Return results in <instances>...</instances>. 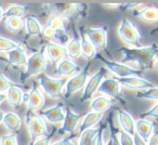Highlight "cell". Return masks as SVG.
<instances>
[{
    "mask_svg": "<svg viewBox=\"0 0 158 145\" xmlns=\"http://www.w3.org/2000/svg\"><path fill=\"white\" fill-rule=\"evenodd\" d=\"M119 52L123 54L121 63L127 65L131 64L133 68L143 72L152 69L155 66L156 56L158 55V44H152L139 48L123 47L119 49Z\"/></svg>",
    "mask_w": 158,
    "mask_h": 145,
    "instance_id": "6da1fadb",
    "label": "cell"
},
{
    "mask_svg": "<svg viewBox=\"0 0 158 145\" xmlns=\"http://www.w3.org/2000/svg\"><path fill=\"white\" fill-rule=\"evenodd\" d=\"M48 67V59L46 55L44 47L33 53L28 56L27 63L25 65V70L22 74V80H26L33 76L40 75Z\"/></svg>",
    "mask_w": 158,
    "mask_h": 145,
    "instance_id": "7a4b0ae2",
    "label": "cell"
},
{
    "mask_svg": "<svg viewBox=\"0 0 158 145\" xmlns=\"http://www.w3.org/2000/svg\"><path fill=\"white\" fill-rule=\"evenodd\" d=\"M66 82H67L66 78H54L46 74H41L39 77L40 88L51 99H60L63 97Z\"/></svg>",
    "mask_w": 158,
    "mask_h": 145,
    "instance_id": "3957f363",
    "label": "cell"
},
{
    "mask_svg": "<svg viewBox=\"0 0 158 145\" xmlns=\"http://www.w3.org/2000/svg\"><path fill=\"white\" fill-rule=\"evenodd\" d=\"M118 35L120 37V39L123 40L125 44L132 46V48H139L141 44V36L139 29L136 28V26L131 23L127 19H123L118 26Z\"/></svg>",
    "mask_w": 158,
    "mask_h": 145,
    "instance_id": "277c9868",
    "label": "cell"
},
{
    "mask_svg": "<svg viewBox=\"0 0 158 145\" xmlns=\"http://www.w3.org/2000/svg\"><path fill=\"white\" fill-rule=\"evenodd\" d=\"M101 62L103 63L104 67L110 70L112 74H114L118 78L131 77V76H142V72L133 68L132 66L123 64L121 62H117L114 60H107L102 55H98Z\"/></svg>",
    "mask_w": 158,
    "mask_h": 145,
    "instance_id": "5b68a950",
    "label": "cell"
},
{
    "mask_svg": "<svg viewBox=\"0 0 158 145\" xmlns=\"http://www.w3.org/2000/svg\"><path fill=\"white\" fill-rule=\"evenodd\" d=\"M25 123L28 129V133L31 141H36L41 136H46L48 133V128H47L46 121L40 116L39 114L35 112H28L26 115Z\"/></svg>",
    "mask_w": 158,
    "mask_h": 145,
    "instance_id": "8992f818",
    "label": "cell"
},
{
    "mask_svg": "<svg viewBox=\"0 0 158 145\" xmlns=\"http://www.w3.org/2000/svg\"><path fill=\"white\" fill-rule=\"evenodd\" d=\"M88 78H89V66H87L86 68L81 69V72L76 74L75 76L68 78L63 91L64 99H68L74 93L78 92L80 90H84Z\"/></svg>",
    "mask_w": 158,
    "mask_h": 145,
    "instance_id": "52a82bcc",
    "label": "cell"
},
{
    "mask_svg": "<svg viewBox=\"0 0 158 145\" xmlns=\"http://www.w3.org/2000/svg\"><path fill=\"white\" fill-rule=\"evenodd\" d=\"M104 76H105V67H100L92 76H90L88 78L86 86L84 88V91H82L80 101L87 102L89 100L93 99V95L99 91L100 86H101L102 81L104 80Z\"/></svg>",
    "mask_w": 158,
    "mask_h": 145,
    "instance_id": "ba28073f",
    "label": "cell"
},
{
    "mask_svg": "<svg viewBox=\"0 0 158 145\" xmlns=\"http://www.w3.org/2000/svg\"><path fill=\"white\" fill-rule=\"evenodd\" d=\"M85 35L93 44L95 49L106 50L108 44V28L107 26L89 27L85 29Z\"/></svg>",
    "mask_w": 158,
    "mask_h": 145,
    "instance_id": "9c48e42d",
    "label": "cell"
},
{
    "mask_svg": "<svg viewBox=\"0 0 158 145\" xmlns=\"http://www.w3.org/2000/svg\"><path fill=\"white\" fill-rule=\"evenodd\" d=\"M99 93L117 101L123 102L121 97V85L118 78H104L99 88Z\"/></svg>",
    "mask_w": 158,
    "mask_h": 145,
    "instance_id": "30bf717a",
    "label": "cell"
},
{
    "mask_svg": "<svg viewBox=\"0 0 158 145\" xmlns=\"http://www.w3.org/2000/svg\"><path fill=\"white\" fill-rule=\"evenodd\" d=\"M39 115L48 122L52 123V125H59V123H63L64 119H65L66 110H64V106L62 104H56V105L51 106L46 110H42L39 113Z\"/></svg>",
    "mask_w": 158,
    "mask_h": 145,
    "instance_id": "8fae6325",
    "label": "cell"
},
{
    "mask_svg": "<svg viewBox=\"0 0 158 145\" xmlns=\"http://www.w3.org/2000/svg\"><path fill=\"white\" fill-rule=\"evenodd\" d=\"M118 80L120 82L121 87H125V88L130 89V90L143 91L155 87L153 82L143 78L142 76H131V77L118 78Z\"/></svg>",
    "mask_w": 158,
    "mask_h": 145,
    "instance_id": "7c38bea8",
    "label": "cell"
},
{
    "mask_svg": "<svg viewBox=\"0 0 158 145\" xmlns=\"http://www.w3.org/2000/svg\"><path fill=\"white\" fill-rule=\"evenodd\" d=\"M56 74L61 76L62 78H67L73 77L76 74L81 72V67L77 65L74 61L70 59H63L56 64V69H55Z\"/></svg>",
    "mask_w": 158,
    "mask_h": 145,
    "instance_id": "4fadbf2b",
    "label": "cell"
},
{
    "mask_svg": "<svg viewBox=\"0 0 158 145\" xmlns=\"http://www.w3.org/2000/svg\"><path fill=\"white\" fill-rule=\"evenodd\" d=\"M44 50H46L47 59L50 60L52 63H59L64 59L65 55H67L66 47L56 42H48L44 46Z\"/></svg>",
    "mask_w": 158,
    "mask_h": 145,
    "instance_id": "5bb4252c",
    "label": "cell"
},
{
    "mask_svg": "<svg viewBox=\"0 0 158 145\" xmlns=\"http://www.w3.org/2000/svg\"><path fill=\"white\" fill-rule=\"evenodd\" d=\"M84 117V115L80 114V113L73 112L70 108L66 110V115L65 119H64L63 123H62L61 127V133H73L74 130L76 129L78 122L81 121V118Z\"/></svg>",
    "mask_w": 158,
    "mask_h": 145,
    "instance_id": "9a60e30c",
    "label": "cell"
},
{
    "mask_svg": "<svg viewBox=\"0 0 158 145\" xmlns=\"http://www.w3.org/2000/svg\"><path fill=\"white\" fill-rule=\"evenodd\" d=\"M44 103H46V99L42 91H40L39 87L34 86L28 92V101H27L28 112H36L41 110Z\"/></svg>",
    "mask_w": 158,
    "mask_h": 145,
    "instance_id": "2e32d148",
    "label": "cell"
},
{
    "mask_svg": "<svg viewBox=\"0 0 158 145\" xmlns=\"http://www.w3.org/2000/svg\"><path fill=\"white\" fill-rule=\"evenodd\" d=\"M117 118L121 130L130 135L135 134V119L132 117L131 114L123 110H117Z\"/></svg>",
    "mask_w": 158,
    "mask_h": 145,
    "instance_id": "e0dca14e",
    "label": "cell"
},
{
    "mask_svg": "<svg viewBox=\"0 0 158 145\" xmlns=\"http://www.w3.org/2000/svg\"><path fill=\"white\" fill-rule=\"evenodd\" d=\"M155 128V123L153 121L148 120V119H138L135 121V133L140 136L141 139H143L144 141H148V139L151 138V135L153 134V132Z\"/></svg>",
    "mask_w": 158,
    "mask_h": 145,
    "instance_id": "ac0fdd59",
    "label": "cell"
},
{
    "mask_svg": "<svg viewBox=\"0 0 158 145\" xmlns=\"http://www.w3.org/2000/svg\"><path fill=\"white\" fill-rule=\"evenodd\" d=\"M7 95V101L12 107L19 108L23 104V97H24V92L23 90L16 85H13L11 88L6 93Z\"/></svg>",
    "mask_w": 158,
    "mask_h": 145,
    "instance_id": "d6986e66",
    "label": "cell"
},
{
    "mask_svg": "<svg viewBox=\"0 0 158 145\" xmlns=\"http://www.w3.org/2000/svg\"><path fill=\"white\" fill-rule=\"evenodd\" d=\"M7 60L10 64L14 66H23L26 65L28 56L23 48H16L7 53Z\"/></svg>",
    "mask_w": 158,
    "mask_h": 145,
    "instance_id": "ffe728a7",
    "label": "cell"
},
{
    "mask_svg": "<svg viewBox=\"0 0 158 145\" xmlns=\"http://www.w3.org/2000/svg\"><path fill=\"white\" fill-rule=\"evenodd\" d=\"M112 105H113V100L105 97V95H100V97H93L90 102L91 110L92 112L101 113V114L106 112Z\"/></svg>",
    "mask_w": 158,
    "mask_h": 145,
    "instance_id": "44dd1931",
    "label": "cell"
},
{
    "mask_svg": "<svg viewBox=\"0 0 158 145\" xmlns=\"http://www.w3.org/2000/svg\"><path fill=\"white\" fill-rule=\"evenodd\" d=\"M103 114L101 113H97V112H89L88 114H86L84 116V118L80 121V126H79V130L80 132L85 131L87 129H90V128H94L95 125L101 121Z\"/></svg>",
    "mask_w": 158,
    "mask_h": 145,
    "instance_id": "7402d4cb",
    "label": "cell"
},
{
    "mask_svg": "<svg viewBox=\"0 0 158 145\" xmlns=\"http://www.w3.org/2000/svg\"><path fill=\"white\" fill-rule=\"evenodd\" d=\"M3 125L8 130L12 132H19L22 128V119L16 113L8 112L6 113L5 118H3Z\"/></svg>",
    "mask_w": 158,
    "mask_h": 145,
    "instance_id": "603a6c76",
    "label": "cell"
},
{
    "mask_svg": "<svg viewBox=\"0 0 158 145\" xmlns=\"http://www.w3.org/2000/svg\"><path fill=\"white\" fill-rule=\"evenodd\" d=\"M134 15L140 18L141 20L146 21V22H158V8L153 7V6H146V7H143L142 9L134 12Z\"/></svg>",
    "mask_w": 158,
    "mask_h": 145,
    "instance_id": "cb8c5ba5",
    "label": "cell"
},
{
    "mask_svg": "<svg viewBox=\"0 0 158 145\" xmlns=\"http://www.w3.org/2000/svg\"><path fill=\"white\" fill-rule=\"evenodd\" d=\"M80 44H81V52L82 55L88 61H91L94 56H97V49L93 47V44L88 40V38L85 35V29L80 27Z\"/></svg>",
    "mask_w": 158,
    "mask_h": 145,
    "instance_id": "d4e9b609",
    "label": "cell"
},
{
    "mask_svg": "<svg viewBox=\"0 0 158 145\" xmlns=\"http://www.w3.org/2000/svg\"><path fill=\"white\" fill-rule=\"evenodd\" d=\"M66 52L70 60H77L82 55L81 52V44L80 38L74 37L69 40V42L66 46Z\"/></svg>",
    "mask_w": 158,
    "mask_h": 145,
    "instance_id": "484cf974",
    "label": "cell"
},
{
    "mask_svg": "<svg viewBox=\"0 0 158 145\" xmlns=\"http://www.w3.org/2000/svg\"><path fill=\"white\" fill-rule=\"evenodd\" d=\"M25 29L28 36H38L42 33V26L35 16H28L25 20Z\"/></svg>",
    "mask_w": 158,
    "mask_h": 145,
    "instance_id": "4316f807",
    "label": "cell"
},
{
    "mask_svg": "<svg viewBox=\"0 0 158 145\" xmlns=\"http://www.w3.org/2000/svg\"><path fill=\"white\" fill-rule=\"evenodd\" d=\"M27 8L25 6L22 5H12L10 6L8 9L5 10V18L10 19V18H21L26 14Z\"/></svg>",
    "mask_w": 158,
    "mask_h": 145,
    "instance_id": "83f0119b",
    "label": "cell"
},
{
    "mask_svg": "<svg viewBox=\"0 0 158 145\" xmlns=\"http://www.w3.org/2000/svg\"><path fill=\"white\" fill-rule=\"evenodd\" d=\"M100 132V129L99 128H90V129H87L85 131H82L79 135V139H78V145H86L88 144L90 141H92L95 136L99 134Z\"/></svg>",
    "mask_w": 158,
    "mask_h": 145,
    "instance_id": "f1b7e54d",
    "label": "cell"
},
{
    "mask_svg": "<svg viewBox=\"0 0 158 145\" xmlns=\"http://www.w3.org/2000/svg\"><path fill=\"white\" fill-rule=\"evenodd\" d=\"M6 26L11 33L18 34L25 27V22L21 18H10L6 21Z\"/></svg>",
    "mask_w": 158,
    "mask_h": 145,
    "instance_id": "f546056e",
    "label": "cell"
},
{
    "mask_svg": "<svg viewBox=\"0 0 158 145\" xmlns=\"http://www.w3.org/2000/svg\"><path fill=\"white\" fill-rule=\"evenodd\" d=\"M136 99L139 100H149V101H157L158 102V87H153L151 89L136 92Z\"/></svg>",
    "mask_w": 158,
    "mask_h": 145,
    "instance_id": "4dcf8cb0",
    "label": "cell"
},
{
    "mask_svg": "<svg viewBox=\"0 0 158 145\" xmlns=\"http://www.w3.org/2000/svg\"><path fill=\"white\" fill-rule=\"evenodd\" d=\"M22 44L15 42L13 40L9 39V38H6L0 36V52H9V51L13 50L16 48H22Z\"/></svg>",
    "mask_w": 158,
    "mask_h": 145,
    "instance_id": "1f68e13d",
    "label": "cell"
},
{
    "mask_svg": "<svg viewBox=\"0 0 158 145\" xmlns=\"http://www.w3.org/2000/svg\"><path fill=\"white\" fill-rule=\"evenodd\" d=\"M13 82L2 74V72H0V93H2V94H6L8 92L10 88L13 86Z\"/></svg>",
    "mask_w": 158,
    "mask_h": 145,
    "instance_id": "d6a6232c",
    "label": "cell"
},
{
    "mask_svg": "<svg viewBox=\"0 0 158 145\" xmlns=\"http://www.w3.org/2000/svg\"><path fill=\"white\" fill-rule=\"evenodd\" d=\"M0 145H19L18 138L14 133L3 134L0 138Z\"/></svg>",
    "mask_w": 158,
    "mask_h": 145,
    "instance_id": "836d02e7",
    "label": "cell"
},
{
    "mask_svg": "<svg viewBox=\"0 0 158 145\" xmlns=\"http://www.w3.org/2000/svg\"><path fill=\"white\" fill-rule=\"evenodd\" d=\"M50 27H52L54 31H61V29H64L65 27H64V22L63 20H62L60 16L55 15V16H52V18L49 19L48 21V24Z\"/></svg>",
    "mask_w": 158,
    "mask_h": 145,
    "instance_id": "e575fe53",
    "label": "cell"
},
{
    "mask_svg": "<svg viewBox=\"0 0 158 145\" xmlns=\"http://www.w3.org/2000/svg\"><path fill=\"white\" fill-rule=\"evenodd\" d=\"M117 135H118L120 145H134L133 135H130V134L126 133L123 130L117 132Z\"/></svg>",
    "mask_w": 158,
    "mask_h": 145,
    "instance_id": "d590c367",
    "label": "cell"
},
{
    "mask_svg": "<svg viewBox=\"0 0 158 145\" xmlns=\"http://www.w3.org/2000/svg\"><path fill=\"white\" fill-rule=\"evenodd\" d=\"M140 118L142 119H148V118H158V102L154 106H152L148 110L141 114Z\"/></svg>",
    "mask_w": 158,
    "mask_h": 145,
    "instance_id": "8d00e7d4",
    "label": "cell"
},
{
    "mask_svg": "<svg viewBox=\"0 0 158 145\" xmlns=\"http://www.w3.org/2000/svg\"><path fill=\"white\" fill-rule=\"evenodd\" d=\"M55 39H57L60 41V44H62V46H64V44H66L67 46V44L69 42V37H68L67 33H66V29H61V31H57L56 34H55Z\"/></svg>",
    "mask_w": 158,
    "mask_h": 145,
    "instance_id": "74e56055",
    "label": "cell"
},
{
    "mask_svg": "<svg viewBox=\"0 0 158 145\" xmlns=\"http://www.w3.org/2000/svg\"><path fill=\"white\" fill-rule=\"evenodd\" d=\"M42 35L44 36L46 38H54L55 37V34H56V31H54V29L52 28V27H50L49 25H46V26L42 27Z\"/></svg>",
    "mask_w": 158,
    "mask_h": 145,
    "instance_id": "f35d334b",
    "label": "cell"
},
{
    "mask_svg": "<svg viewBox=\"0 0 158 145\" xmlns=\"http://www.w3.org/2000/svg\"><path fill=\"white\" fill-rule=\"evenodd\" d=\"M31 145H51L50 144V136H41V138L37 139L36 141L31 142Z\"/></svg>",
    "mask_w": 158,
    "mask_h": 145,
    "instance_id": "ab89813d",
    "label": "cell"
},
{
    "mask_svg": "<svg viewBox=\"0 0 158 145\" xmlns=\"http://www.w3.org/2000/svg\"><path fill=\"white\" fill-rule=\"evenodd\" d=\"M147 145H158V130H155L147 141Z\"/></svg>",
    "mask_w": 158,
    "mask_h": 145,
    "instance_id": "60d3db41",
    "label": "cell"
},
{
    "mask_svg": "<svg viewBox=\"0 0 158 145\" xmlns=\"http://www.w3.org/2000/svg\"><path fill=\"white\" fill-rule=\"evenodd\" d=\"M110 135H112V139H113V145H120L118 135H117V132L115 131V129H112V126H110Z\"/></svg>",
    "mask_w": 158,
    "mask_h": 145,
    "instance_id": "b9f144b4",
    "label": "cell"
},
{
    "mask_svg": "<svg viewBox=\"0 0 158 145\" xmlns=\"http://www.w3.org/2000/svg\"><path fill=\"white\" fill-rule=\"evenodd\" d=\"M107 142V141H106ZM106 142L104 140V132L102 129H100V132L98 134V142H97V145H106Z\"/></svg>",
    "mask_w": 158,
    "mask_h": 145,
    "instance_id": "7bdbcfd3",
    "label": "cell"
},
{
    "mask_svg": "<svg viewBox=\"0 0 158 145\" xmlns=\"http://www.w3.org/2000/svg\"><path fill=\"white\" fill-rule=\"evenodd\" d=\"M133 141H134V145H147L146 141H144L143 139H141L136 133L133 135Z\"/></svg>",
    "mask_w": 158,
    "mask_h": 145,
    "instance_id": "ee69618b",
    "label": "cell"
},
{
    "mask_svg": "<svg viewBox=\"0 0 158 145\" xmlns=\"http://www.w3.org/2000/svg\"><path fill=\"white\" fill-rule=\"evenodd\" d=\"M64 145H78V143L75 142L73 139H66L65 143H64Z\"/></svg>",
    "mask_w": 158,
    "mask_h": 145,
    "instance_id": "f6af8a7d",
    "label": "cell"
},
{
    "mask_svg": "<svg viewBox=\"0 0 158 145\" xmlns=\"http://www.w3.org/2000/svg\"><path fill=\"white\" fill-rule=\"evenodd\" d=\"M142 5H140V3H134V5H123V7L125 8H129V9H134V8H138V7H141Z\"/></svg>",
    "mask_w": 158,
    "mask_h": 145,
    "instance_id": "bcb514c9",
    "label": "cell"
},
{
    "mask_svg": "<svg viewBox=\"0 0 158 145\" xmlns=\"http://www.w3.org/2000/svg\"><path fill=\"white\" fill-rule=\"evenodd\" d=\"M66 139H60V140L55 141L54 143H52L51 145H64V143H65Z\"/></svg>",
    "mask_w": 158,
    "mask_h": 145,
    "instance_id": "7dc6e473",
    "label": "cell"
},
{
    "mask_svg": "<svg viewBox=\"0 0 158 145\" xmlns=\"http://www.w3.org/2000/svg\"><path fill=\"white\" fill-rule=\"evenodd\" d=\"M3 19H5V10H3V8L0 6V23L2 22Z\"/></svg>",
    "mask_w": 158,
    "mask_h": 145,
    "instance_id": "c3c4849f",
    "label": "cell"
},
{
    "mask_svg": "<svg viewBox=\"0 0 158 145\" xmlns=\"http://www.w3.org/2000/svg\"><path fill=\"white\" fill-rule=\"evenodd\" d=\"M6 100H7V95L2 94V93H0V105H1V104H2Z\"/></svg>",
    "mask_w": 158,
    "mask_h": 145,
    "instance_id": "681fc988",
    "label": "cell"
},
{
    "mask_svg": "<svg viewBox=\"0 0 158 145\" xmlns=\"http://www.w3.org/2000/svg\"><path fill=\"white\" fill-rule=\"evenodd\" d=\"M97 142H98V135L95 136L92 141H90V142H89L88 144H86V145H97Z\"/></svg>",
    "mask_w": 158,
    "mask_h": 145,
    "instance_id": "f907efd6",
    "label": "cell"
},
{
    "mask_svg": "<svg viewBox=\"0 0 158 145\" xmlns=\"http://www.w3.org/2000/svg\"><path fill=\"white\" fill-rule=\"evenodd\" d=\"M5 115H6V113L3 112V110H0V123L3 122V118H5Z\"/></svg>",
    "mask_w": 158,
    "mask_h": 145,
    "instance_id": "816d5d0a",
    "label": "cell"
},
{
    "mask_svg": "<svg viewBox=\"0 0 158 145\" xmlns=\"http://www.w3.org/2000/svg\"><path fill=\"white\" fill-rule=\"evenodd\" d=\"M106 145H113V139H112V135L108 138L107 142H106Z\"/></svg>",
    "mask_w": 158,
    "mask_h": 145,
    "instance_id": "f5cc1de1",
    "label": "cell"
},
{
    "mask_svg": "<svg viewBox=\"0 0 158 145\" xmlns=\"http://www.w3.org/2000/svg\"><path fill=\"white\" fill-rule=\"evenodd\" d=\"M156 34H158V27H157V28H155V29H153V31H151V35L152 36L156 35Z\"/></svg>",
    "mask_w": 158,
    "mask_h": 145,
    "instance_id": "db71d44e",
    "label": "cell"
},
{
    "mask_svg": "<svg viewBox=\"0 0 158 145\" xmlns=\"http://www.w3.org/2000/svg\"><path fill=\"white\" fill-rule=\"evenodd\" d=\"M0 62H8V60L6 59V57H3V56L0 55Z\"/></svg>",
    "mask_w": 158,
    "mask_h": 145,
    "instance_id": "11a10c76",
    "label": "cell"
},
{
    "mask_svg": "<svg viewBox=\"0 0 158 145\" xmlns=\"http://www.w3.org/2000/svg\"><path fill=\"white\" fill-rule=\"evenodd\" d=\"M155 67H156V69L158 70V60H156V62H155Z\"/></svg>",
    "mask_w": 158,
    "mask_h": 145,
    "instance_id": "9f6ffc18",
    "label": "cell"
}]
</instances>
